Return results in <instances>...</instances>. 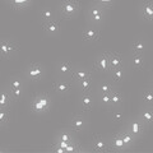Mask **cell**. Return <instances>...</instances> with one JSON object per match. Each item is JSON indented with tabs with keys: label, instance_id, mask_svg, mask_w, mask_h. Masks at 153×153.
I'll list each match as a JSON object with an SVG mask.
<instances>
[{
	"label": "cell",
	"instance_id": "6da1fadb",
	"mask_svg": "<svg viewBox=\"0 0 153 153\" xmlns=\"http://www.w3.org/2000/svg\"><path fill=\"white\" fill-rule=\"evenodd\" d=\"M50 106H51V98L46 93L36 96L33 98V101L31 102V110L36 114H45L46 111H49Z\"/></svg>",
	"mask_w": 153,
	"mask_h": 153
},
{
	"label": "cell",
	"instance_id": "7a4b0ae2",
	"mask_svg": "<svg viewBox=\"0 0 153 153\" xmlns=\"http://www.w3.org/2000/svg\"><path fill=\"white\" fill-rule=\"evenodd\" d=\"M79 10V3L76 0H63L60 4V14L64 18H73Z\"/></svg>",
	"mask_w": 153,
	"mask_h": 153
},
{
	"label": "cell",
	"instance_id": "3957f363",
	"mask_svg": "<svg viewBox=\"0 0 153 153\" xmlns=\"http://www.w3.org/2000/svg\"><path fill=\"white\" fill-rule=\"evenodd\" d=\"M88 19L92 25H101L105 19V8L100 5H93L88 9Z\"/></svg>",
	"mask_w": 153,
	"mask_h": 153
},
{
	"label": "cell",
	"instance_id": "277c9868",
	"mask_svg": "<svg viewBox=\"0 0 153 153\" xmlns=\"http://www.w3.org/2000/svg\"><path fill=\"white\" fill-rule=\"evenodd\" d=\"M126 129L138 138V137H142L143 134H144L146 129H147V125L140 120V117H137V119H133V120L129 121Z\"/></svg>",
	"mask_w": 153,
	"mask_h": 153
},
{
	"label": "cell",
	"instance_id": "5b68a950",
	"mask_svg": "<svg viewBox=\"0 0 153 153\" xmlns=\"http://www.w3.org/2000/svg\"><path fill=\"white\" fill-rule=\"evenodd\" d=\"M26 75L28 79L33 80V82H37L44 75V66L38 63H33L31 65H28V68L26 70Z\"/></svg>",
	"mask_w": 153,
	"mask_h": 153
},
{
	"label": "cell",
	"instance_id": "8992f818",
	"mask_svg": "<svg viewBox=\"0 0 153 153\" xmlns=\"http://www.w3.org/2000/svg\"><path fill=\"white\" fill-rule=\"evenodd\" d=\"M94 66L96 69L101 73H108L111 68H110V60H108V54L107 52H103V54H100L94 60Z\"/></svg>",
	"mask_w": 153,
	"mask_h": 153
},
{
	"label": "cell",
	"instance_id": "52a82bcc",
	"mask_svg": "<svg viewBox=\"0 0 153 153\" xmlns=\"http://www.w3.org/2000/svg\"><path fill=\"white\" fill-rule=\"evenodd\" d=\"M18 50V45L12 40H3L0 45V52L3 57H10Z\"/></svg>",
	"mask_w": 153,
	"mask_h": 153
},
{
	"label": "cell",
	"instance_id": "ba28073f",
	"mask_svg": "<svg viewBox=\"0 0 153 153\" xmlns=\"http://www.w3.org/2000/svg\"><path fill=\"white\" fill-rule=\"evenodd\" d=\"M69 125H70V129L74 133H78V131H82L85 128V125H87V120H85V117L83 116V115L76 114L70 119Z\"/></svg>",
	"mask_w": 153,
	"mask_h": 153
},
{
	"label": "cell",
	"instance_id": "9c48e42d",
	"mask_svg": "<svg viewBox=\"0 0 153 153\" xmlns=\"http://www.w3.org/2000/svg\"><path fill=\"white\" fill-rule=\"evenodd\" d=\"M139 10H140V16L143 19L153 22V1H151V0H144V1L140 4Z\"/></svg>",
	"mask_w": 153,
	"mask_h": 153
},
{
	"label": "cell",
	"instance_id": "30bf717a",
	"mask_svg": "<svg viewBox=\"0 0 153 153\" xmlns=\"http://www.w3.org/2000/svg\"><path fill=\"white\" fill-rule=\"evenodd\" d=\"M108 143H110V147H111V149H112V151H116V152L125 151L126 148H129V147L126 146V143L124 142V139H123V137H121L120 133L115 134V135L111 138V139L108 140Z\"/></svg>",
	"mask_w": 153,
	"mask_h": 153
},
{
	"label": "cell",
	"instance_id": "8fae6325",
	"mask_svg": "<svg viewBox=\"0 0 153 153\" xmlns=\"http://www.w3.org/2000/svg\"><path fill=\"white\" fill-rule=\"evenodd\" d=\"M92 149L94 152H107V151H112L110 147V143L102 137H96L93 142H92Z\"/></svg>",
	"mask_w": 153,
	"mask_h": 153
},
{
	"label": "cell",
	"instance_id": "7c38bea8",
	"mask_svg": "<svg viewBox=\"0 0 153 153\" xmlns=\"http://www.w3.org/2000/svg\"><path fill=\"white\" fill-rule=\"evenodd\" d=\"M56 71L60 75H63V76H68V75L73 74L74 66L71 65V63H70V61H68V60H61L56 65Z\"/></svg>",
	"mask_w": 153,
	"mask_h": 153
},
{
	"label": "cell",
	"instance_id": "4fadbf2b",
	"mask_svg": "<svg viewBox=\"0 0 153 153\" xmlns=\"http://www.w3.org/2000/svg\"><path fill=\"white\" fill-rule=\"evenodd\" d=\"M100 37V31L97 27H94V25L88 26L87 28H84L83 31V38L87 42H96Z\"/></svg>",
	"mask_w": 153,
	"mask_h": 153
},
{
	"label": "cell",
	"instance_id": "5bb4252c",
	"mask_svg": "<svg viewBox=\"0 0 153 153\" xmlns=\"http://www.w3.org/2000/svg\"><path fill=\"white\" fill-rule=\"evenodd\" d=\"M138 117H140V120L144 123L147 126L151 125V124H153V107L146 106L144 108H142Z\"/></svg>",
	"mask_w": 153,
	"mask_h": 153
},
{
	"label": "cell",
	"instance_id": "9a60e30c",
	"mask_svg": "<svg viewBox=\"0 0 153 153\" xmlns=\"http://www.w3.org/2000/svg\"><path fill=\"white\" fill-rule=\"evenodd\" d=\"M71 78H73L75 82H79V80H84V79H91L92 78V73L87 69L83 68H76L74 69L73 74H71Z\"/></svg>",
	"mask_w": 153,
	"mask_h": 153
},
{
	"label": "cell",
	"instance_id": "2e32d148",
	"mask_svg": "<svg viewBox=\"0 0 153 153\" xmlns=\"http://www.w3.org/2000/svg\"><path fill=\"white\" fill-rule=\"evenodd\" d=\"M71 89V84L65 79H57L55 82V91L59 94H68Z\"/></svg>",
	"mask_w": 153,
	"mask_h": 153
},
{
	"label": "cell",
	"instance_id": "e0dca14e",
	"mask_svg": "<svg viewBox=\"0 0 153 153\" xmlns=\"http://www.w3.org/2000/svg\"><path fill=\"white\" fill-rule=\"evenodd\" d=\"M108 54V60H110V68L112 69H117L123 66V56L117 52H107Z\"/></svg>",
	"mask_w": 153,
	"mask_h": 153
},
{
	"label": "cell",
	"instance_id": "ac0fdd59",
	"mask_svg": "<svg viewBox=\"0 0 153 153\" xmlns=\"http://www.w3.org/2000/svg\"><path fill=\"white\" fill-rule=\"evenodd\" d=\"M13 96L9 88H4L1 92V98H0V108H8L13 102Z\"/></svg>",
	"mask_w": 153,
	"mask_h": 153
},
{
	"label": "cell",
	"instance_id": "d6986e66",
	"mask_svg": "<svg viewBox=\"0 0 153 153\" xmlns=\"http://www.w3.org/2000/svg\"><path fill=\"white\" fill-rule=\"evenodd\" d=\"M80 106H82L83 110H89L93 107V103H94V98L93 96L89 92H83L82 96H80Z\"/></svg>",
	"mask_w": 153,
	"mask_h": 153
},
{
	"label": "cell",
	"instance_id": "ffe728a7",
	"mask_svg": "<svg viewBox=\"0 0 153 153\" xmlns=\"http://www.w3.org/2000/svg\"><path fill=\"white\" fill-rule=\"evenodd\" d=\"M146 51V41L143 37H138L135 41L133 42L131 52L133 54H144Z\"/></svg>",
	"mask_w": 153,
	"mask_h": 153
},
{
	"label": "cell",
	"instance_id": "44dd1931",
	"mask_svg": "<svg viewBox=\"0 0 153 153\" xmlns=\"http://www.w3.org/2000/svg\"><path fill=\"white\" fill-rule=\"evenodd\" d=\"M44 28L49 35H56L60 31V23L55 21V19H52V21H49L47 23H44Z\"/></svg>",
	"mask_w": 153,
	"mask_h": 153
},
{
	"label": "cell",
	"instance_id": "7402d4cb",
	"mask_svg": "<svg viewBox=\"0 0 153 153\" xmlns=\"http://www.w3.org/2000/svg\"><path fill=\"white\" fill-rule=\"evenodd\" d=\"M146 59H144V54H133L131 56V65L135 69H140L144 66Z\"/></svg>",
	"mask_w": 153,
	"mask_h": 153
},
{
	"label": "cell",
	"instance_id": "603a6c76",
	"mask_svg": "<svg viewBox=\"0 0 153 153\" xmlns=\"http://www.w3.org/2000/svg\"><path fill=\"white\" fill-rule=\"evenodd\" d=\"M74 131L71 130H63V131H60L59 134H57V137H56V140H63V142H73L74 140Z\"/></svg>",
	"mask_w": 153,
	"mask_h": 153
},
{
	"label": "cell",
	"instance_id": "cb8c5ba5",
	"mask_svg": "<svg viewBox=\"0 0 153 153\" xmlns=\"http://www.w3.org/2000/svg\"><path fill=\"white\" fill-rule=\"evenodd\" d=\"M142 100H143V102H144L146 106L153 107V89L152 88H147V89L143 91Z\"/></svg>",
	"mask_w": 153,
	"mask_h": 153
},
{
	"label": "cell",
	"instance_id": "d4e9b609",
	"mask_svg": "<svg viewBox=\"0 0 153 153\" xmlns=\"http://www.w3.org/2000/svg\"><path fill=\"white\" fill-rule=\"evenodd\" d=\"M120 134H121V137H123V139H124V142L126 143V146L128 147H131L134 143H135V139H137V137L134 135L133 133H130L128 130V129H125L124 131H120Z\"/></svg>",
	"mask_w": 153,
	"mask_h": 153
},
{
	"label": "cell",
	"instance_id": "484cf974",
	"mask_svg": "<svg viewBox=\"0 0 153 153\" xmlns=\"http://www.w3.org/2000/svg\"><path fill=\"white\" fill-rule=\"evenodd\" d=\"M76 85H78V88L82 91V92H89V91L92 89V78L79 80V82H76Z\"/></svg>",
	"mask_w": 153,
	"mask_h": 153
},
{
	"label": "cell",
	"instance_id": "4316f807",
	"mask_svg": "<svg viewBox=\"0 0 153 153\" xmlns=\"http://www.w3.org/2000/svg\"><path fill=\"white\" fill-rule=\"evenodd\" d=\"M32 0H12L10 4L14 9H17V10H22V9L27 8L28 5L31 4Z\"/></svg>",
	"mask_w": 153,
	"mask_h": 153
},
{
	"label": "cell",
	"instance_id": "83f0119b",
	"mask_svg": "<svg viewBox=\"0 0 153 153\" xmlns=\"http://www.w3.org/2000/svg\"><path fill=\"white\" fill-rule=\"evenodd\" d=\"M110 73H111V78L114 82H120V80H123L124 78V75H125V73H124V69H123V66L121 68H117V69H112V70H110Z\"/></svg>",
	"mask_w": 153,
	"mask_h": 153
},
{
	"label": "cell",
	"instance_id": "f1b7e54d",
	"mask_svg": "<svg viewBox=\"0 0 153 153\" xmlns=\"http://www.w3.org/2000/svg\"><path fill=\"white\" fill-rule=\"evenodd\" d=\"M123 102V96L117 89H114L111 92V105L112 106H120Z\"/></svg>",
	"mask_w": 153,
	"mask_h": 153
},
{
	"label": "cell",
	"instance_id": "f546056e",
	"mask_svg": "<svg viewBox=\"0 0 153 153\" xmlns=\"http://www.w3.org/2000/svg\"><path fill=\"white\" fill-rule=\"evenodd\" d=\"M41 19L44 23H47L49 21H52L54 19V12H52V9L50 8H45L41 10Z\"/></svg>",
	"mask_w": 153,
	"mask_h": 153
},
{
	"label": "cell",
	"instance_id": "4dcf8cb0",
	"mask_svg": "<svg viewBox=\"0 0 153 153\" xmlns=\"http://www.w3.org/2000/svg\"><path fill=\"white\" fill-rule=\"evenodd\" d=\"M114 85L110 82H101L98 84V92L100 93H111L114 91Z\"/></svg>",
	"mask_w": 153,
	"mask_h": 153
},
{
	"label": "cell",
	"instance_id": "1f68e13d",
	"mask_svg": "<svg viewBox=\"0 0 153 153\" xmlns=\"http://www.w3.org/2000/svg\"><path fill=\"white\" fill-rule=\"evenodd\" d=\"M75 153V152H82V148L79 147V144H78V142H76L75 139L73 140V142H70L69 144H68V147H66V149H65V153Z\"/></svg>",
	"mask_w": 153,
	"mask_h": 153
},
{
	"label": "cell",
	"instance_id": "d6a6232c",
	"mask_svg": "<svg viewBox=\"0 0 153 153\" xmlns=\"http://www.w3.org/2000/svg\"><path fill=\"white\" fill-rule=\"evenodd\" d=\"M100 102L103 106L111 105V93H100Z\"/></svg>",
	"mask_w": 153,
	"mask_h": 153
},
{
	"label": "cell",
	"instance_id": "836d02e7",
	"mask_svg": "<svg viewBox=\"0 0 153 153\" xmlns=\"http://www.w3.org/2000/svg\"><path fill=\"white\" fill-rule=\"evenodd\" d=\"M8 120H9L8 110L7 108H1L0 110V126H5Z\"/></svg>",
	"mask_w": 153,
	"mask_h": 153
},
{
	"label": "cell",
	"instance_id": "e575fe53",
	"mask_svg": "<svg viewBox=\"0 0 153 153\" xmlns=\"http://www.w3.org/2000/svg\"><path fill=\"white\" fill-rule=\"evenodd\" d=\"M8 88H22L23 89V82L19 78H12L8 83Z\"/></svg>",
	"mask_w": 153,
	"mask_h": 153
},
{
	"label": "cell",
	"instance_id": "d590c367",
	"mask_svg": "<svg viewBox=\"0 0 153 153\" xmlns=\"http://www.w3.org/2000/svg\"><path fill=\"white\" fill-rule=\"evenodd\" d=\"M111 119H112V121L114 123H123L124 120V114L121 111H112L111 114Z\"/></svg>",
	"mask_w": 153,
	"mask_h": 153
},
{
	"label": "cell",
	"instance_id": "8d00e7d4",
	"mask_svg": "<svg viewBox=\"0 0 153 153\" xmlns=\"http://www.w3.org/2000/svg\"><path fill=\"white\" fill-rule=\"evenodd\" d=\"M96 4L100 7H102L105 9H107L110 7H112V4H114V0H96Z\"/></svg>",
	"mask_w": 153,
	"mask_h": 153
},
{
	"label": "cell",
	"instance_id": "74e56055",
	"mask_svg": "<svg viewBox=\"0 0 153 153\" xmlns=\"http://www.w3.org/2000/svg\"><path fill=\"white\" fill-rule=\"evenodd\" d=\"M13 98H19L22 96V88H9Z\"/></svg>",
	"mask_w": 153,
	"mask_h": 153
},
{
	"label": "cell",
	"instance_id": "f35d334b",
	"mask_svg": "<svg viewBox=\"0 0 153 153\" xmlns=\"http://www.w3.org/2000/svg\"><path fill=\"white\" fill-rule=\"evenodd\" d=\"M50 151L51 152H56V153H65V149L59 144V143H55V144L50 148Z\"/></svg>",
	"mask_w": 153,
	"mask_h": 153
},
{
	"label": "cell",
	"instance_id": "ab89813d",
	"mask_svg": "<svg viewBox=\"0 0 153 153\" xmlns=\"http://www.w3.org/2000/svg\"><path fill=\"white\" fill-rule=\"evenodd\" d=\"M149 80H151V83H152V84H153V74H152V75H151V78H149Z\"/></svg>",
	"mask_w": 153,
	"mask_h": 153
},
{
	"label": "cell",
	"instance_id": "60d3db41",
	"mask_svg": "<svg viewBox=\"0 0 153 153\" xmlns=\"http://www.w3.org/2000/svg\"><path fill=\"white\" fill-rule=\"evenodd\" d=\"M9 1H12V0H9Z\"/></svg>",
	"mask_w": 153,
	"mask_h": 153
}]
</instances>
